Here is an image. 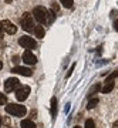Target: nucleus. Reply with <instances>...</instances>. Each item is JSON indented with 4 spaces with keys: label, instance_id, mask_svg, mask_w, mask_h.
Listing matches in <instances>:
<instances>
[{
    "label": "nucleus",
    "instance_id": "6e6552de",
    "mask_svg": "<svg viewBox=\"0 0 118 128\" xmlns=\"http://www.w3.org/2000/svg\"><path fill=\"white\" fill-rule=\"evenodd\" d=\"M23 61H24L26 64H28V66H34V64L37 63V58L30 50H26L24 54H23Z\"/></svg>",
    "mask_w": 118,
    "mask_h": 128
},
{
    "label": "nucleus",
    "instance_id": "6ab92c4d",
    "mask_svg": "<svg viewBox=\"0 0 118 128\" xmlns=\"http://www.w3.org/2000/svg\"><path fill=\"white\" fill-rule=\"evenodd\" d=\"M53 12H58V4L57 3H53Z\"/></svg>",
    "mask_w": 118,
    "mask_h": 128
},
{
    "label": "nucleus",
    "instance_id": "1a4fd4ad",
    "mask_svg": "<svg viewBox=\"0 0 118 128\" xmlns=\"http://www.w3.org/2000/svg\"><path fill=\"white\" fill-rule=\"evenodd\" d=\"M12 73L22 74V76H24V77H32L33 76V71L30 68H27V67H14V68L12 70Z\"/></svg>",
    "mask_w": 118,
    "mask_h": 128
},
{
    "label": "nucleus",
    "instance_id": "dca6fc26",
    "mask_svg": "<svg viewBox=\"0 0 118 128\" xmlns=\"http://www.w3.org/2000/svg\"><path fill=\"white\" fill-rule=\"evenodd\" d=\"M60 2H61V3H63V6L64 7H67V9H71V7H73V0H60Z\"/></svg>",
    "mask_w": 118,
    "mask_h": 128
},
{
    "label": "nucleus",
    "instance_id": "2eb2a0df",
    "mask_svg": "<svg viewBox=\"0 0 118 128\" xmlns=\"http://www.w3.org/2000/svg\"><path fill=\"white\" fill-rule=\"evenodd\" d=\"M117 77H118V70H115V71H114V73L111 74V76H108V77H107L105 82H114V80H115Z\"/></svg>",
    "mask_w": 118,
    "mask_h": 128
},
{
    "label": "nucleus",
    "instance_id": "39448f33",
    "mask_svg": "<svg viewBox=\"0 0 118 128\" xmlns=\"http://www.w3.org/2000/svg\"><path fill=\"white\" fill-rule=\"evenodd\" d=\"M22 87L20 86V81H18L17 78H9V80H6L4 82V90L6 92H12V91H17L18 88Z\"/></svg>",
    "mask_w": 118,
    "mask_h": 128
},
{
    "label": "nucleus",
    "instance_id": "f3484780",
    "mask_svg": "<svg viewBox=\"0 0 118 128\" xmlns=\"http://www.w3.org/2000/svg\"><path fill=\"white\" fill-rule=\"evenodd\" d=\"M84 128H96V122L92 120H87L86 121V127Z\"/></svg>",
    "mask_w": 118,
    "mask_h": 128
},
{
    "label": "nucleus",
    "instance_id": "f8f14e48",
    "mask_svg": "<svg viewBox=\"0 0 118 128\" xmlns=\"http://www.w3.org/2000/svg\"><path fill=\"white\" fill-rule=\"evenodd\" d=\"M22 128H37V127L32 120H23L22 121Z\"/></svg>",
    "mask_w": 118,
    "mask_h": 128
},
{
    "label": "nucleus",
    "instance_id": "0eeeda50",
    "mask_svg": "<svg viewBox=\"0 0 118 128\" xmlns=\"http://www.w3.org/2000/svg\"><path fill=\"white\" fill-rule=\"evenodd\" d=\"M0 24H2L3 30H4L7 34H16V32H17V27H16V26H14L10 20H3Z\"/></svg>",
    "mask_w": 118,
    "mask_h": 128
},
{
    "label": "nucleus",
    "instance_id": "b1692460",
    "mask_svg": "<svg viewBox=\"0 0 118 128\" xmlns=\"http://www.w3.org/2000/svg\"><path fill=\"white\" fill-rule=\"evenodd\" d=\"M0 127H2V115H0Z\"/></svg>",
    "mask_w": 118,
    "mask_h": 128
},
{
    "label": "nucleus",
    "instance_id": "4be33fe9",
    "mask_svg": "<svg viewBox=\"0 0 118 128\" xmlns=\"http://www.w3.org/2000/svg\"><path fill=\"white\" fill-rule=\"evenodd\" d=\"M112 128H118V121H115V122H114V125H112Z\"/></svg>",
    "mask_w": 118,
    "mask_h": 128
},
{
    "label": "nucleus",
    "instance_id": "9d476101",
    "mask_svg": "<svg viewBox=\"0 0 118 128\" xmlns=\"http://www.w3.org/2000/svg\"><path fill=\"white\" fill-rule=\"evenodd\" d=\"M114 87H115V84H114V82H105V86L101 88V92L108 94V92H111L114 90Z\"/></svg>",
    "mask_w": 118,
    "mask_h": 128
},
{
    "label": "nucleus",
    "instance_id": "f03ea898",
    "mask_svg": "<svg viewBox=\"0 0 118 128\" xmlns=\"http://www.w3.org/2000/svg\"><path fill=\"white\" fill-rule=\"evenodd\" d=\"M6 112L13 117H24L27 110L24 105H20V104H9L6 105Z\"/></svg>",
    "mask_w": 118,
    "mask_h": 128
},
{
    "label": "nucleus",
    "instance_id": "ddd939ff",
    "mask_svg": "<svg viewBox=\"0 0 118 128\" xmlns=\"http://www.w3.org/2000/svg\"><path fill=\"white\" fill-rule=\"evenodd\" d=\"M98 98H97V97H94V98H91L90 101H88V105H87V108H88V110H92V108H96V105L98 104Z\"/></svg>",
    "mask_w": 118,
    "mask_h": 128
},
{
    "label": "nucleus",
    "instance_id": "393cba45",
    "mask_svg": "<svg viewBox=\"0 0 118 128\" xmlns=\"http://www.w3.org/2000/svg\"><path fill=\"white\" fill-rule=\"evenodd\" d=\"M74 128H81V127H78V125H77V127H74Z\"/></svg>",
    "mask_w": 118,
    "mask_h": 128
},
{
    "label": "nucleus",
    "instance_id": "7ed1b4c3",
    "mask_svg": "<svg viewBox=\"0 0 118 128\" xmlns=\"http://www.w3.org/2000/svg\"><path fill=\"white\" fill-rule=\"evenodd\" d=\"M20 24H22V28L23 30H26V32H34V23H33V17L30 13H26L22 16V18H20Z\"/></svg>",
    "mask_w": 118,
    "mask_h": 128
},
{
    "label": "nucleus",
    "instance_id": "423d86ee",
    "mask_svg": "<svg viewBox=\"0 0 118 128\" xmlns=\"http://www.w3.org/2000/svg\"><path fill=\"white\" fill-rule=\"evenodd\" d=\"M28 94H30V87H28V86H22V87L16 91V98H17L20 102H23V101L27 100Z\"/></svg>",
    "mask_w": 118,
    "mask_h": 128
},
{
    "label": "nucleus",
    "instance_id": "5701e85b",
    "mask_svg": "<svg viewBox=\"0 0 118 128\" xmlns=\"http://www.w3.org/2000/svg\"><path fill=\"white\" fill-rule=\"evenodd\" d=\"M2 67H3V63H2V61H0V70H2Z\"/></svg>",
    "mask_w": 118,
    "mask_h": 128
},
{
    "label": "nucleus",
    "instance_id": "a211bd4d",
    "mask_svg": "<svg viewBox=\"0 0 118 128\" xmlns=\"http://www.w3.org/2000/svg\"><path fill=\"white\" fill-rule=\"evenodd\" d=\"M6 102H7V98H6V96L0 92V105H4Z\"/></svg>",
    "mask_w": 118,
    "mask_h": 128
},
{
    "label": "nucleus",
    "instance_id": "aec40b11",
    "mask_svg": "<svg viewBox=\"0 0 118 128\" xmlns=\"http://www.w3.org/2000/svg\"><path fill=\"white\" fill-rule=\"evenodd\" d=\"M3 32H4V30H3V27H2V24H0V40L3 38Z\"/></svg>",
    "mask_w": 118,
    "mask_h": 128
},
{
    "label": "nucleus",
    "instance_id": "412c9836",
    "mask_svg": "<svg viewBox=\"0 0 118 128\" xmlns=\"http://www.w3.org/2000/svg\"><path fill=\"white\" fill-rule=\"evenodd\" d=\"M114 27H115V30L118 32V20H115V22H114Z\"/></svg>",
    "mask_w": 118,
    "mask_h": 128
},
{
    "label": "nucleus",
    "instance_id": "f257e3e1",
    "mask_svg": "<svg viewBox=\"0 0 118 128\" xmlns=\"http://www.w3.org/2000/svg\"><path fill=\"white\" fill-rule=\"evenodd\" d=\"M33 16L40 24H46V23H53L54 20V12H48L47 9H44L43 6H37L36 9L33 10Z\"/></svg>",
    "mask_w": 118,
    "mask_h": 128
},
{
    "label": "nucleus",
    "instance_id": "20e7f679",
    "mask_svg": "<svg viewBox=\"0 0 118 128\" xmlns=\"http://www.w3.org/2000/svg\"><path fill=\"white\" fill-rule=\"evenodd\" d=\"M18 44L23 47V48H27V50H33L37 47V41L33 40V37H28V36H24L18 40Z\"/></svg>",
    "mask_w": 118,
    "mask_h": 128
},
{
    "label": "nucleus",
    "instance_id": "9b49d317",
    "mask_svg": "<svg viewBox=\"0 0 118 128\" xmlns=\"http://www.w3.org/2000/svg\"><path fill=\"white\" fill-rule=\"evenodd\" d=\"M34 34H36V37H38V38H43L44 34H46L44 27H43V26H36V27H34Z\"/></svg>",
    "mask_w": 118,
    "mask_h": 128
},
{
    "label": "nucleus",
    "instance_id": "4468645a",
    "mask_svg": "<svg viewBox=\"0 0 118 128\" xmlns=\"http://www.w3.org/2000/svg\"><path fill=\"white\" fill-rule=\"evenodd\" d=\"M56 114H57V100L51 98V115L56 117Z\"/></svg>",
    "mask_w": 118,
    "mask_h": 128
}]
</instances>
